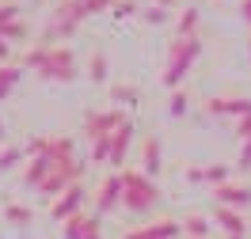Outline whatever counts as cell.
I'll return each mask as SVG.
<instances>
[{
    "label": "cell",
    "mask_w": 251,
    "mask_h": 239,
    "mask_svg": "<svg viewBox=\"0 0 251 239\" xmlns=\"http://www.w3.org/2000/svg\"><path fill=\"white\" fill-rule=\"evenodd\" d=\"M213 220H217V228H225V236H248V220H244L240 209L217 205V209H213Z\"/></svg>",
    "instance_id": "cell-17"
},
{
    "label": "cell",
    "mask_w": 251,
    "mask_h": 239,
    "mask_svg": "<svg viewBox=\"0 0 251 239\" xmlns=\"http://www.w3.org/2000/svg\"><path fill=\"white\" fill-rule=\"evenodd\" d=\"M209 228H213V224L205 220V217H187V220H183V232H187L190 239H209Z\"/></svg>",
    "instance_id": "cell-20"
},
{
    "label": "cell",
    "mask_w": 251,
    "mask_h": 239,
    "mask_svg": "<svg viewBox=\"0 0 251 239\" xmlns=\"http://www.w3.org/2000/svg\"><path fill=\"white\" fill-rule=\"evenodd\" d=\"M228 239H248V236H228Z\"/></svg>",
    "instance_id": "cell-39"
},
{
    "label": "cell",
    "mask_w": 251,
    "mask_h": 239,
    "mask_svg": "<svg viewBox=\"0 0 251 239\" xmlns=\"http://www.w3.org/2000/svg\"><path fill=\"white\" fill-rule=\"evenodd\" d=\"M0 34H4L8 42H31V23H27V19H16V23L0 27Z\"/></svg>",
    "instance_id": "cell-19"
},
{
    "label": "cell",
    "mask_w": 251,
    "mask_h": 239,
    "mask_svg": "<svg viewBox=\"0 0 251 239\" xmlns=\"http://www.w3.org/2000/svg\"><path fill=\"white\" fill-rule=\"evenodd\" d=\"M205 110L209 114H217V118H236V122H240V118H248L251 114V99H209V103H205Z\"/></svg>",
    "instance_id": "cell-12"
},
{
    "label": "cell",
    "mask_w": 251,
    "mask_h": 239,
    "mask_svg": "<svg viewBox=\"0 0 251 239\" xmlns=\"http://www.w3.org/2000/svg\"><path fill=\"white\" fill-rule=\"evenodd\" d=\"M164 167V152H160V137H145L141 141V175L156 178Z\"/></svg>",
    "instance_id": "cell-13"
},
{
    "label": "cell",
    "mask_w": 251,
    "mask_h": 239,
    "mask_svg": "<svg viewBox=\"0 0 251 239\" xmlns=\"http://www.w3.org/2000/svg\"><path fill=\"white\" fill-rule=\"evenodd\" d=\"M122 197H126L122 171H110V175L99 182V190H95V213H110L114 205H122Z\"/></svg>",
    "instance_id": "cell-8"
},
{
    "label": "cell",
    "mask_w": 251,
    "mask_h": 239,
    "mask_svg": "<svg viewBox=\"0 0 251 239\" xmlns=\"http://www.w3.org/2000/svg\"><path fill=\"white\" fill-rule=\"evenodd\" d=\"M84 201H88V190H84V186L76 182V186H69V190H65L57 201H50V217H53L57 224H69L73 217H80Z\"/></svg>",
    "instance_id": "cell-7"
},
{
    "label": "cell",
    "mask_w": 251,
    "mask_h": 239,
    "mask_svg": "<svg viewBox=\"0 0 251 239\" xmlns=\"http://www.w3.org/2000/svg\"><path fill=\"white\" fill-rule=\"evenodd\" d=\"M126 118H129V114L114 110V107H107V110H92L88 118H84V133H88L92 141H99V137H114Z\"/></svg>",
    "instance_id": "cell-6"
},
{
    "label": "cell",
    "mask_w": 251,
    "mask_h": 239,
    "mask_svg": "<svg viewBox=\"0 0 251 239\" xmlns=\"http://www.w3.org/2000/svg\"><path fill=\"white\" fill-rule=\"evenodd\" d=\"M213 197H217V205H225V209H244V205H251V186H244V182H225V186H213Z\"/></svg>",
    "instance_id": "cell-11"
},
{
    "label": "cell",
    "mask_w": 251,
    "mask_h": 239,
    "mask_svg": "<svg viewBox=\"0 0 251 239\" xmlns=\"http://www.w3.org/2000/svg\"><path fill=\"white\" fill-rule=\"evenodd\" d=\"M198 53H202V34L172 42V53H168V65H164L160 84H164V87H179V84H183V76L190 72V65L198 61Z\"/></svg>",
    "instance_id": "cell-1"
},
{
    "label": "cell",
    "mask_w": 251,
    "mask_h": 239,
    "mask_svg": "<svg viewBox=\"0 0 251 239\" xmlns=\"http://www.w3.org/2000/svg\"><path fill=\"white\" fill-rule=\"evenodd\" d=\"M4 220L16 224V228H27V224H31V209H27V205H16V201H12V205H4Z\"/></svg>",
    "instance_id": "cell-22"
},
{
    "label": "cell",
    "mask_w": 251,
    "mask_h": 239,
    "mask_svg": "<svg viewBox=\"0 0 251 239\" xmlns=\"http://www.w3.org/2000/svg\"><path fill=\"white\" fill-rule=\"evenodd\" d=\"M198 23H202V12H198V8H183V16L175 23V42H179V38H194V34H198Z\"/></svg>",
    "instance_id": "cell-18"
},
{
    "label": "cell",
    "mask_w": 251,
    "mask_h": 239,
    "mask_svg": "<svg viewBox=\"0 0 251 239\" xmlns=\"http://www.w3.org/2000/svg\"><path fill=\"white\" fill-rule=\"evenodd\" d=\"M232 167L228 163H209V167H190L187 178L190 182H213V186H225V182H232Z\"/></svg>",
    "instance_id": "cell-16"
},
{
    "label": "cell",
    "mask_w": 251,
    "mask_h": 239,
    "mask_svg": "<svg viewBox=\"0 0 251 239\" xmlns=\"http://www.w3.org/2000/svg\"><path fill=\"white\" fill-rule=\"evenodd\" d=\"M0 141H4V122H0Z\"/></svg>",
    "instance_id": "cell-38"
},
{
    "label": "cell",
    "mask_w": 251,
    "mask_h": 239,
    "mask_svg": "<svg viewBox=\"0 0 251 239\" xmlns=\"http://www.w3.org/2000/svg\"><path fill=\"white\" fill-rule=\"evenodd\" d=\"M23 156H27V152H23L19 144H8V148L0 152V171H12V167H16V163H19Z\"/></svg>",
    "instance_id": "cell-24"
},
{
    "label": "cell",
    "mask_w": 251,
    "mask_h": 239,
    "mask_svg": "<svg viewBox=\"0 0 251 239\" xmlns=\"http://www.w3.org/2000/svg\"><path fill=\"white\" fill-rule=\"evenodd\" d=\"M80 178H84V163H76V159H65V163H53V171H50V178L42 182V197L46 201H57L69 186H76Z\"/></svg>",
    "instance_id": "cell-4"
},
{
    "label": "cell",
    "mask_w": 251,
    "mask_h": 239,
    "mask_svg": "<svg viewBox=\"0 0 251 239\" xmlns=\"http://www.w3.org/2000/svg\"><path fill=\"white\" fill-rule=\"evenodd\" d=\"M8 95H12V87H0V99H8Z\"/></svg>",
    "instance_id": "cell-37"
},
{
    "label": "cell",
    "mask_w": 251,
    "mask_h": 239,
    "mask_svg": "<svg viewBox=\"0 0 251 239\" xmlns=\"http://www.w3.org/2000/svg\"><path fill=\"white\" fill-rule=\"evenodd\" d=\"M19 12H23V8H19L16 0H0V27H8V23H16V19H23Z\"/></svg>",
    "instance_id": "cell-25"
},
{
    "label": "cell",
    "mask_w": 251,
    "mask_h": 239,
    "mask_svg": "<svg viewBox=\"0 0 251 239\" xmlns=\"http://www.w3.org/2000/svg\"><path fill=\"white\" fill-rule=\"evenodd\" d=\"M114 16H118V19L133 16V4H129V0H118V4H114Z\"/></svg>",
    "instance_id": "cell-33"
},
{
    "label": "cell",
    "mask_w": 251,
    "mask_h": 239,
    "mask_svg": "<svg viewBox=\"0 0 251 239\" xmlns=\"http://www.w3.org/2000/svg\"><path fill=\"white\" fill-rule=\"evenodd\" d=\"M179 236H183V220H152L126 232V239H179Z\"/></svg>",
    "instance_id": "cell-9"
},
{
    "label": "cell",
    "mask_w": 251,
    "mask_h": 239,
    "mask_svg": "<svg viewBox=\"0 0 251 239\" xmlns=\"http://www.w3.org/2000/svg\"><path fill=\"white\" fill-rule=\"evenodd\" d=\"M88 76H92L95 84L107 80V53H103V49H95L92 57H88Z\"/></svg>",
    "instance_id": "cell-21"
},
{
    "label": "cell",
    "mask_w": 251,
    "mask_h": 239,
    "mask_svg": "<svg viewBox=\"0 0 251 239\" xmlns=\"http://www.w3.org/2000/svg\"><path fill=\"white\" fill-rule=\"evenodd\" d=\"M110 99H114V103H126V107H133V103H137V87H129V84H114V87H110Z\"/></svg>",
    "instance_id": "cell-23"
},
{
    "label": "cell",
    "mask_w": 251,
    "mask_h": 239,
    "mask_svg": "<svg viewBox=\"0 0 251 239\" xmlns=\"http://www.w3.org/2000/svg\"><path fill=\"white\" fill-rule=\"evenodd\" d=\"M8 57H12V42H8V38H4V34H0V65L8 61Z\"/></svg>",
    "instance_id": "cell-34"
},
{
    "label": "cell",
    "mask_w": 251,
    "mask_h": 239,
    "mask_svg": "<svg viewBox=\"0 0 251 239\" xmlns=\"http://www.w3.org/2000/svg\"><path fill=\"white\" fill-rule=\"evenodd\" d=\"M42 80H73L76 76V57H73V49L69 46H50V57L46 65H42V72H38Z\"/></svg>",
    "instance_id": "cell-5"
},
{
    "label": "cell",
    "mask_w": 251,
    "mask_h": 239,
    "mask_svg": "<svg viewBox=\"0 0 251 239\" xmlns=\"http://www.w3.org/2000/svg\"><path fill=\"white\" fill-rule=\"evenodd\" d=\"M251 167V141L240 144V156H236V171H248Z\"/></svg>",
    "instance_id": "cell-31"
},
{
    "label": "cell",
    "mask_w": 251,
    "mask_h": 239,
    "mask_svg": "<svg viewBox=\"0 0 251 239\" xmlns=\"http://www.w3.org/2000/svg\"><path fill=\"white\" fill-rule=\"evenodd\" d=\"M80 19H84L80 0H65V4H57L53 19L46 23V31H42V38H38V46H57V38H69V34L80 27Z\"/></svg>",
    "instance_id": "cell-2"
},
{
    "label": "cell",
    "mask_w": 251,
    "mask_h": 239,
    "mask_svg": "<svg viewBox=\"0 0 251 239\" xmlns=\"http://www.w3.org/2000/svg\"><path fill=\"white\" fill-rule=\"evenodd\" d=\"M152 4H160V8H175V0H152Z\"/></svg>",
    "instance_id": "cell-36"
},
{
    "label": "cell",
    "mask_w": 251,
    "mask_h": 239,
    "mask_svg": "<svg viewBox=\"0 0 251 239\" xmlns=\"http://www.w3.org/2000/svg\"><path fill=\"white\" fill-rule=\"evenodd\" d=\"M122 182H126V197H122L126 209H133V213H149V209L160 201V190L152 186V178L141 175V171H122Z\"/></svg>",
    "instance_id": "cell-3"
},
{
    "label": "cell",
    "mask_w": 251,
    "mask_h": 239,
    "mask_svg": "<svg viewBox=\"0 0 251 239\" xmlns=\"http://www.w3.org/2000/svg\"><path fill=\"white\" fill-rule=\"evenodd\" d=\"M118 0H80V8H84V19L88 16H99V12H107V8H114Z\"/></svg>",
    "instance_id": "cell-29"
},
{
    "label": "cell",
    "mask_w": 251,
    "mask_h": 239,
    "mask_svg": "<svg viewBox=\"0 0 251 239\" xmlns=\"http://www.w3.org/2000/svg\"><path fill=\"white\" fill-rule=\"evenodd\" d=\"M65 239H103L99 232V217H73V220L65 224Z\"/></svg>",
    "instance_id": "cell-15"
},
{
    "label": "cell",
    "mask_w": 251,
    "mask_h": 239,
    "mask_svg": "<svg viewBox=\"0 0 251 239\" xmlns=\"http://www.w3.org/2000/svg\"><path fill=\"white\" fill-rule=\"evenodd\" d=\"M50 171H53V159L50 156H31L27 167H23V182H27L31 190H42V182L50 178Z\"/></svg>",
    "instance_id": "cell-14"
},
{
    "label": "cell",
    "mask_w": 251,
    "mask_h": 239,
    "mask_svg": "<svg viewBox=\"0 0 251 239\" xmlns=\"http://www.w3.org/2000/svg\"><path fill=\"white\" fill-rule=\"evenodd\" d=\"M240 16H244V23L251 27V0H240Z\"/></svg>",
    "instance_id": "cell-35"
},
{
    "label": "cell",
    "mask_w": 251,
    "mask_h": 239,
    "mask_svg": "<svg viewBox=\"0 0 251 239\" xmlns=\"http://www.w3.org/2000/svg\"><path fill=\"white\" fill-rule=\"evenodd\" d=\"M187 103H190V99L183 95V91H175L172 103H168V114H172V118H183V114H187Z\"/></svg>",
    "instance_id": "cell-30"
},
{
    "label": "cell",
    "mask_w": 251,
    "mask_h": 239,
    "mask_svg": "<svg viewBox=\"0 0 251 239\" xmlns=\"http://www.w3.org/2000/svg\"><path fill=\"white\" fill-rule=\"evenodd\" d=\"M141 19L145 23H152V27H160V23H168V8H160V4H149L141 12Z\"/></svg>",
    "instance_id": "cell-28"
},
{
    "label": "cell",
    "mask_w": 251,
    "mask_h": 239,
    "mask_svg": "<svg viewBox=\"0 0 251 239\" xmlns=\"http://www.w3.org/2000/svg\"><path fill=\"white\" fill-rule=\"evenodd\" d=\"M133 133H137L133 118H126L122 126H118V133H114V141H110V167H122L126 163L129 148H133Z\"/></svg>",
    "instance_id": "cell-10"
},
{
    "label": "cell",
    "mask_w": 251,
    "mask_h": 239,
    "mask_svg": "<svg viewBox=\"0 0 251 239\" xmlns=\"http://www.w3.org/2000/svg\"><path fill=\"white\" fill-rule=\"evenodd\" d=\"M19 76H23V68H19V65H0V87H16Z\"/></svg>",
    "instance_id": "cell-27"
},
{
    "label": "cell",
    "mask_w": 251,
    "mask_h": 239,
    "mask_svg": "<svg viewBox=\"0 0 251 239\" xmlns=\"http://www.w3.org/2000/svg\"><path fill=\"white\" fill-rule=\"evenodd\" d=\"M232 133L240 137V141H251V114H248V118H240V122H236V126H232Z\"/></svg>",
    "instance_id": "cell-32"
},
{
    "label": "cell",
    "mask_w": 251,
    "mask_h": 239,
    "mask_svg": "<svg viewBox=\"0 0 251 239\" xmlns=\"http://www.w3.org/2000/svg\"><path fill=\"white\" fill-rule=\"evenodd\" d=\"M110 141H114V137H99V141H92V159H95V163H110Z\"/></svg>",
    "instance_id": "cell-26"
}]
</instances>
